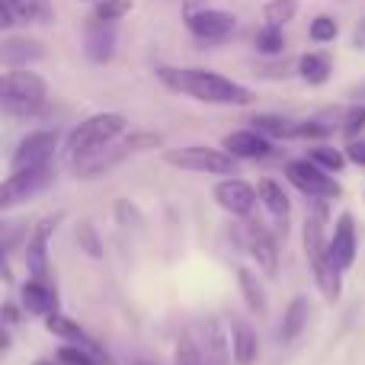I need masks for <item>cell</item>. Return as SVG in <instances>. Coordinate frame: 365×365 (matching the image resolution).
Listing matches in <instances>:
<instances>
[{
	"mask_svg": "<svg viewBox=\"0 0 365 365\" xmlns=\"http://www.w3.org/2000/svg\"><path fill=\"white\" fill-rule=\"evenodd\" d=\"M125 13H132V0H96L93 23H119Z\"/></svg>",
	"mask_w": 365,
	"mask_h": 365,
	"instance_id": "484cf974",
	"label": "cell"
},
{
	"mask_svg": "<svg viewBox=\"0 0 365 365\" xmlns=\"http://www.w3.org/2000/svg\"><path fill=\"white\" fill-rule=\"evenodd\" d=\"M346 158L353 160V164H359V167H365V138H359V141H349V148H346Z\"/></svg>",
	"mask_w": 365,
	"mask_h": 365,
	"instance_id": "e575fe53",
	"label": "cell"
},
{
	"mask_svg": "<svg viewBox=\"0 0 365 365\" xmlns=\"http://www.w3.org/2000/svg\"><path fill=\"white\" fill-rule=\"evenodd\" d=\"M240 237H244L247 253H250V257L257 259L259 269H263L266 276H276L279 253H276V240H272V234L266 231L263 225H257V221H247L244 231H240Z\"/></svg>",
	"mask_w": 365,
	"mask_h": 365,
	"instance_id": "30bf717a",
	"label": "cell"
},
{
	"mask_svg": "<svg viewBox=\"0 0 365 365\" xmlns=\"http://www.w3.org/2000/svg\"><path fill=\"white\" fill-rule=\"evenodd\" d=\"M257 51H263V55H282V51H285V36H282V26H272V23H266L263 29L257 32Z\"/></svg>",
	"mask_w": 365,
	"mask_h": 365,
	"instance_id": "4316f807",
	"label": "cell"
},
{
	"mask_svg": "<svg viewBox=\"0 0 365 365\" xmlns=\"http://www.w3.org/2000/svg\"><path fill=\"white\" fill-rule=\"evenodd\" d=\"M295 10H298L295 0H269L263 16H266V23H272V26H285V23H292Z\"/></svg>",
	"mask_w": 365,
	"mask_h": 365,
	"instance_id": "f1b7e54d",
	"label": "cell"
},
{
	"mask_svg": "<svg viewBox=\"0 0 365 365\" xmlns=\"http://www.w3.org/2000/svg\"><path fill=\"white\" fill-rule=\"evenodd\" d=\"M186 23L189 32L195 38H202V42H221V38H227L234 32L237 19H234V13L225 10H195L186 16Z\"/></svg>",
	"mask_w": 365,
	"mask_h": 365,
	"instance_id": "8fae6325",
	"label": "cell"
},
{
	"mask_svg": "<svg viewBox=\"0 0 365 365\" xmlns=\"http://www.w3.org/2000/svg\"><path fill=\"white\" fill-rule=\"evenodd\" d=\"M135 365H145V362H135Z\"/></svg>",
	"mask_w": 365,
	"mask_h": 365,
	"instance_id": "f35d334b",
	"label": "cell"
},
{
	"mask_svg": "<svg viewBox=\"0 0 365 365\" xmlns=\"http://www.w3.org/2000/svg\"><path fill=\"white\" fill-rule=\"evenodd\" d=\"M32 365H55V362H48V359H36Z\"/></svg>",
	"mask_w": 365,
	"mask_h": 365,
	"instance_id": "8d00e7d4",
	"label": "cell"
},
{
	"mask_svg": "<svg viewBox=\"0 0 365 365\" xmlns=\"http://www.w3.org/2000/svg\"><path fill=\"white\" fill-rule=\"evenodd\" d=\"M234 154L218 151V148H173L164 154V164L177 167V170H192V173H212V177H234L237 164Z\"/></svg>",
	"mask_w": 365,
	"mask_h": 365,
	"instance_id": "277c9868",
	"label": "cell"
},
{
	"mask_svg": "<svg viewBox=\"0 0 365 365\" xmlns=\"http://www.w3.org/2000/svg\"><path fill=\"white\" fill-rule=\"evenodd\" d=\"M45 330H48V334H55V336H61V340H68V343H77V346H87V349H93V353H100V346H96V343L83 334V327H77L71 317L58 314V311L45 317ZM103 359H106V356H103Z\"/></svg>",
	"mask_w": 365,
	"mask_h": 365,
	"instance_id": "ac0fdd59",
	"label": "cell"
},
{
	"mask_svg": "<svg viewBox=\"0 0 365 365\" xmlns=\"http://www.w3.org/2000/svg\"><path fill=\"white\" fill-rule=\"evenodd\" d=\"M298 71L308 83H324L330 77V61L324 55H302L298 58Z\"/></svg>",
	"mask_w": 365,
	"mask_h": 365,
	"instance_id": "d4e9b609",
	"label": "cell"
},
{
	"mask_svg": "<svg viewBox=\"0 0 365 365\" xmlns=\"http://www.w3.org/2000/svg\"><path fill=\"white\" fill-rule=\"evenodd\" d=\"M237 282H240V292H244V302L253 314H266V295L259 289L257 276L250 269H237Z\"/></svg>",
	"mask_w": 365,
	"mask_h": 365,
	"instance_id": "603a6c76",
	"label": "cell"
},
{
	"mask_svg": "<svg viewBox=\"0 0 365 365\" xmlns=\"http://www.w3.org/2000/svg\"><path fill=\"white\" fill-rule=\"evenodd\" d=\"M58 148V132H32L13 151V173L16 170H32V167H48L51 154Z\"/></svg>",
	"mask_w": 365,
	"mask_h": 365,
	"instance_id": "52a82bcc",
	"label": "cell"
},
{
	"mask_svg": "<svg viewBox=\"0 0 365 365\" xmlns=\"http://www.w3.org/2000/svg\"><path fill=\"white\" fill-rule=\"evenodd\" d=\"M285 177L295 189H302L304 195H311V199H340L343 189L340 182L330 177L324 167H317L314 160H292L289 167H285Z\"/></svg>",
	"mask_w": 365,
	"mask_h": 365,
	"instance_id": "5b68a950",
	"label": "cell"
},
{
	"mask_svg": "<svg viewBox=\"0 0 365 365\" xmlns=\"http://www.w3.org/2000/svg\"><path fill=\"white\" fill-rule=\"evenodd\" d=\"M45 51L38 42H32V38H6L4 45H0V61L10 64V68H16V64H29V61H38Z\"/></svg>",
	"mask_w": 365,
	"mask_h": 365,
	"instance_id": "d6986e66",
	"label": "cell"
},
{
	"mask_svg": "<svg viewBox=\"0 0 365 365\" xmlns=\"http://www.w3.org/2000/svg\"><path fill=\"white\" fill-rule=\"evenodd\" d=\"M19 298H23L26 311H32V314H55L58 311V295L55 289H51L48 282H42V279H29V282L19 289Z\"/></svg>",
	"mask_w": 365,
	"mask_h": 365,
	"instance_id": "2e32d148",
	"label": "cell"
},
{
	"mask_svg": "<svg viewBox=\"0 0 365 365\" xmlns=\"http://www.w3.org/2000/svg\"><path fill=\"white\" fill-rule=\"evenodd\" d=\"M231 356L237 365H253L259 356V340H257V330L244 321H234L231 324Z\"/></svg>",
	"mask_w": 365,
	"mask_h": 365,
	"instance_id": "e0dca14e",
	"label": "cell"
},
{
	"mask_svg": "<svg viewBox=\"0 0 365 365\" xmlns=\"http://www.w3.org/2000/svg\"><path fill=\"white\" fill-rule=\"evenodd\" d=\"M311 160H314L317 167H324V170H334V173H340L343 167H346V154L336 151V148H324V145L311 151Z\"/></svg>",
	"mask_w": 365,
	"mask_h": 365,
	"instance_id": "f546056e",
	"label": "cell"
},
{
	"mask_svg": "<svg viewBox=\"0 0 365 365\" xmlns=\"http://www.w3.org/2000/svg\"><path fill=\"white\" fill-rule=\"evenodd\" d=\"M336 32H340V26H336L334 16H317L314 23H311V38H314V42H334Z\"/></svg>",
	"mask_w": 365,
	"mask_h": 365,
	"instance_id": "4dcf8cb0",
	"label": "cell"
},
{
	"mask_svg": "<svg viewBox=\"0 0 365 365\" xmlns=\"http://www.w3.org/2000/svg\"><path fill=\"white\" fill-rule=\"evenodd\" d=\"M58 215L55 218H45L42 225H36V231L26 240V269H29L32 279H48V234L55 231Z\"/></svg>",
	"mask_w": 365,
	"mask_h": 365,
	"instance_id": "4fadbf2b",
	"label": "cell"
},
{
	"mask_svg": "<svg viewBox=\"0 0 365 365\" xmlns=\"http://www.w3.org/2000/svg\"><path fill=\"white\" fill-rule=\"evenodd\" d=\"M0 13H4V16H0V26H4V29H13V26L19 23V13H16V4H13V0H0Z\"/></svg>",
	"mask_w": 365,
	"mask_h": 365,
	"instance_id": "d6a6232c",
	"label": "cell"
},
{
	"mask_svg": "<svg viewBox=\"0 0 365 365\" xmlns=\"http://www.w3.org/2000/svg\"><path fill=\"white\" fill-rule=\"evenodd\" d=\"M51 180H55L51 164L48 167H32V170H16L4 186H0V208L10 212L16 202H26V199H32V195H38Z\"/></svg>",
	"mask_w": 365,
	"mask_h": 365,
	"instance_id": "8992f818",
	"label": "cell"
},
{
	"mask_svg": "<svg viewBox=\"0 0 365 365\" xmlns=\"http://www.w3.org/2000/svg\"><path fill=\"white\" fill-rule=\"evenodd\" d=\"M250 125L266 138H298V128H302L289 119H279V115H253Z\"/></svg>",
	"mask_w": 365,
	"mask_h": 365,
	"instance_id": "7402d4cb",
	"label": "cell"
},
{
	"mask_svg": "<svg viewBox=\"0 0 365 365\" xmlns=\"http://www.w3.org/2000/svg\"><path fill=\"white\" fill-rule=\"evenodd\" d=\"M83 51L93 64H106L115 55V23H93L90 19L87 36H83Z\"/></svg>",
	"mask_w": 365,
	"mask_h": 365,
	"instance_id": "5bb4252c",
	"label": "cell"
},
{
	"mask_svg": "<svg viewBox=\"0 0 365 365\" xmlns=\"http://www.w3.org/2000/svg\"><path fill=\"white\" fill-rule=\"evenodd\" d=\"M13 4H16L23 23H51V16H55L48 0H13Z\"/></svg>",
	"mask_w": 365,
	"mask_h": 365,
	"instance_id": "cb8c5ba5",
	"label": "cell"
},
{
	"mask_svg": "<svg viewBox=\"0 0 365 365\" xmlns=\"http://www.w3.org/2000/svg\"><path fill=\"white\" fill-rule=\"evenodd\" d=\"M45 81L32 71H10L0 81V100L10 115H36L45 106Z\"/></svg>",
	"mask_w": 365,
	"mask_h": 365,
	"instance_id": "3957f363",
	"label": "cell"
},
{
	"mask_svg": "<svg viewBox=\"0 0 365 365\" xmlns=\"http://www.w3.org/2000/svg\"><path fill=\"white\" fill-rule=\"evenodd\" d=\"M16 321H19L16 308H13V304L6 302V304H4V327H13V324H16Z\"/></svg>",
	"mask_w": 365,
	"mask_h": 365,
	"instance_id": "d590c367",
	"label": "cell"
},
{
	"mask_svg": "<svg viewBox=\"0 0 365 365\" xmlns=\"http://www.w3.org/2000/svg\"><path fill=\"white\" fill-rule=\"evenodd\" d=\"M58 362H61V365H100V362H106V359H103L100 353H93V349L71 343V346L58 349Z\"/></svg>",
	"mask_w": 365,
	"mask_h": 365,
	"instance_id": "83f0119b",
	"label": "cell"
},
{
	"mask_svg": "<svg viewBox=\"0 0 365 365\" xmlns=\"http://www.w3.org/2000/svg\"><path fill=\"white\" fill-rule=\"evenodd\" d=\"M225 151L234 154V158H244V160H257V158H266V154L272 151L269 138L266 135H259L257 128H250V132H231L225 138Z\"/></svg>",
	"mask_w": 365,
	"mask_h": 365,
	"instance_id": "9a60e30c",
	"label": "cell"
},
{
	"mask_svg": "<svg viewBox=\"0 0 365 365\" xmlns=\"http://www.w3.org/2000/svg\"><path fill=\"white\" fill-rule=\"evenodd\" d=\"M158 77L167 83L170 90L177 93H186L192 100L202 103H215V106H247L253 103V93L240 83L227 81V77L215 74V71H170V68H160Z\"/></svg>",
	"mask_w": 365,
	"mask_h": 365,
	"instance_id": "6da1fadb",
	"label": "cell"
},
{
	"mask_svg": "<svg viewBox=\"0 0 365 365\" xmlns=\"http://www.w3.org/2000/svg\"><path fill=\"white\" fill-rule=\"evenodd\" d=\"M308 317H311V302L308 298H295V302L289 304V311H285V317H282V340L285 343H292L298 334H302L304 327H308Z\"/></svg>",
	"mask_w": 365,
	"mask_h": 365,
	"instance_id": "44dd1931",
	"label": "cell"
},
{
	"mask_svg": "<svg viewBox=\"0 0 365 365\" xmlns=\"http://www.w3.org/2000/svg\"><path fill=\"white\" fill-rule=\"evenodd\" d=\"M257 192H259V202H263V205L269 208V215H276L279 221H285V218H289V212H292V202H289V195H285V189L279 186L276 180L263 177V180L257 182Z\"/></svg>",
	"mask_w": 365,
	"mask_h": 365,
	"instance_id": "ffe728a7",
	"label": "cell"
},
{
	"mask_svg": "<svg viewBox=\"0 0 365 365\" xmlns=\"http://www.w3.org/2000/svg\"><path fill=\"white\" fill-rule=\"evenodd\" d=\"M189 336L195 340L205 365H227V340H225V330H221V324L215 321V317L195 321L192 327H189Z\"/></svg>",
	"mask_w": 365,
	"mask_h": 365,
	"instance_id": "ba28073f",
	"label": "cell"
},
{
	"mask_svg": "<svg viewBox=\"0 0 365 365\" xmlns=\"http://www.w3.org/2000/svg\"><path fill=\"white\" fill-rule=\"evenodd\" d=\"M125 128H128V122H125V115H119V113H100V115L83 119L81 125L68 135L71 160L77 164V160H83V158H90V154L103 151V148H109Z\"/></svg>",
	"mask_w": 365,
	"mask_h": 365,
	"instance_id": "7a4b0ae2",
	"label": "cell"
},
{
	"mask_svg": "<svg viewBox=\"0 0 365 365\" xmlns=\"http://www.w3.org/2000/svg\"><path fill=\"white\" fill-rule=\"evenodd\" d=\"M365 128V106H353L346 113V119H343V132H346V138H356Z\"/></svg>",
	"mask_w": 365,
	"mask_h": 365,
	"instance_id": "1f68e13d",
	"label": "cell"
},
{
	"mask_svg": "<svg viewBox=\"0 0 365 365\" xmlns=\"http://www.w3.org/2000/svg\"><path fill=\"white\" fill-rule=\"evenodd\" d=\"M257 199H259V192L250 186V182H244V180L227 177V180H221L218 186H215V202H218L225 212L237 215V218H250Z\"/></svg>",
	"mask_w": 365,
	"mask_h": 365,
	"instance_id": "9c48e42d",
	"label": "cell"
},
{
	"mask_svg": "<svg viewBox=\"0 0 365 365\" xmlns=\"http://www.w3.org/2000/svg\"><path fill=\"white\" fill-rule=\"evenodd\" d=\"M327 247H330V257H334V263L340 266L343 272H346L349 266L356 263V250H359V234H356V221H353V215H349V212H343L340 218H336L334 234H330Z\"/></svg>",
	"mask_w": 365,
	"mask_h": 365,
	"instance_id": "7c38bea8",
	"label": "cell"
},
{
	"mask_svg": "<svg viewBox=\"0 0 365 365\" xmlns=\"http://www.w3.org/2000/svg\"><path fill=\"white\" fill-rule=\"evenodd\" d=\"M77 237H81V247L90 253V257H100V244H96V237H93V227L83 225L81 231H77Z\"/></svg>",
	"mask_w": 365,
	"mask_h": 365,
	"instance_id": "836d02e7",
	"label": "cell"
},
{
	"mask_svg": "<svg viewBox=\"0 0 365 365\" xmlns=\"http://www.w3.org/2000/svg\"><path fill=\"white\" fill-rule=\"evenodd\" d=\"M87 4H96V0H87Z\"/></svg>",
	"mask_w": 365,
	"mask_h": 365,
	"instance_id": "74e56055",
	"label": "cell"
}]
</instances>
